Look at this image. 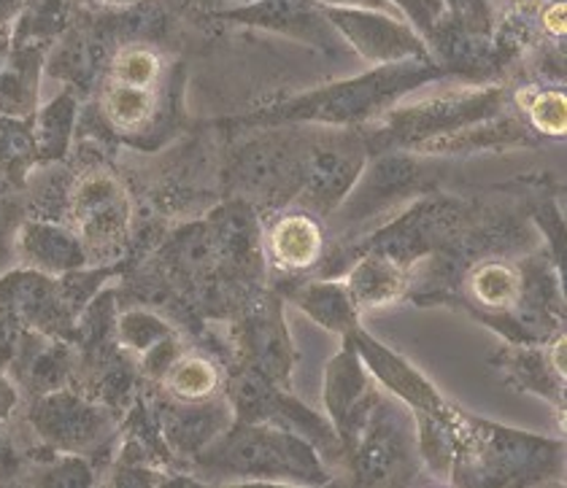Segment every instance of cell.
<instances>
[{
  "instance_id": "cell-1",
  "label": "cell",
  "mask_w": 567,
  "mask_h": 488,
  "mask_svg": "<svg viewBox=\"0 0 567 488\" xmlns=\"http://www.w3.org/2000/svg\"><path fill=\"white\" fill-rule=\"evenodd\" d=\"M68 211H71L84 251H103L125 240L131 203L120 181L106 173L82 178L68 200Z\"/></svg>"
},
{
  "instance_id": "cell-2",
  "label": "cell",
  "mask_w": 567,
  "mask_h": 488,
  "mask_svg": "<svg viewBox=\"0 0 567 488\" xmlns=\"http://www.w3.org/2000/svg\"><path fill=\"white\" fill-rule=\"evenodd\" d=\"M270 259L287 273H298L322 257V227L306 214H287L268 232Z\"/></svg>"
},
{
  "instance_id": "cell-3",
  "label": "cell",
  "mask_w": 567,
  "mask_h": 488,
  "mask_svg": "<svg viewBox=\"0 0 567 488\" xmlns=\"http://www.w3.org/2000/svg\"><path fill=\"white\" fill-rule=\"evenodd\" d=\"M20 249L22 257H28L30 262L44 270L79 268L84 257H87L82 240L52 225H24L20 235Z\"/></svg>"
},
{
  "instance_id": "cell-4",
  "label": "cell",
  "mask_w": 567,
  "mask_h": 488,
  "mask_svg": "<svg viewBox=\"0 0 567 488\" xmlns=\"http://www.w3.org/2000/svg\"><path fill=\"white\" fill-rule=\"evenodd\" d=\"M163 386L182 403H203L219 388L217 364L200 354H184L165 367Z\"/></svg>"
},
{
  "instance_id": "cell-5",
  "label": "cell",
  "mask_w": 567,
  "mask_h": 488,
  "mask_svg": "<svg viewBox=\"0 0 567 488\" xmlns=\"http://www.w3.org/2000/svg\"><path fill=\"white\" fill-rule=\"evenodd\" d=\"M157 97L150 90H135V86L109 82L103 90V114L116 129H141L152 120Z\"/></svg>"
},
{
  "instance_id": "cell-6",
  "label": "cell",
  "mask_w": 567,
  "mask_h": 488,
  "mask_svg": "<svg viewBox=\"0 0 567 488\" xmlns=\"http://www.w3.org/2000/svg\"><path fill=\"white\" fill-rule=\"evenodd\" d=\"M159 79H163V58L157 54V49L146 46V43L122 46L111 63L109 82L114 84L157 92Z\"/></svg>"
},
{
  "instance_id": "cell-7",
  "label": "cell",
  "mask_w": 567,
  "mask_h": 488,
  "mask_svg": "<svg viewBox=\"0 0 567 488\" xmlns=\"http://www.w3.org/2000/svg\"><path fill=\"white\" fill-rule=\"evenodd\" d=\"M473 300L486 308H511L516 305L522 292V278L516 268L505 262H484L467 278Z\"/></svg>"
},
{
  "instance_id": "cell-8",
  "label": "cell",
  "mask_w": 567,
  "mask_h": 488,
  "mask_svg": "<svg viewBox=\"0 0 567 488\" xmlns=\"http://www.w3.org/2000/svg\"><path fill=\"white\" fill-rule=\"evenodd\" d=\"M519 106L535 129L551 138H563L567 129V101L559 90H527L519 95Z\"/></svg>"
},
{
  "instance_id": "cell-9",
  "label": "cell",
  "mask_w": 567,
  "mask_h": 488,
  "mask_svg": "<svg viewBox=\"0 0 567 488\" xmlns=\"http://www.w3.org/2000/svg\"><path fill=\"white\" fill-rule=\"evenodd\" d=\"M565 14H567L565 0H551V3L540 11V24H544V30L548 35H554V39H563L565 30H567Z\"/></svg>"
},
{
  "instance_id": "cell-10",
  "label": "cell",
  "mask_w": 567,
  "mask_h": 488,
  "mask_svg": "<svg viewBox=\"0 0 567 488\" xmlns=\"http://www.w3.org/2000/svg\"><path fill=\"white\" fill-rule=\"evenodd\" d=\"M551 362H554V370L559 373V378L565 375V338H559L557 343L551 345Z\"/></svg>"
}]
</instances>
